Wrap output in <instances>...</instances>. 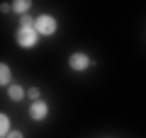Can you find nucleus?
<instances>
[{"label": "nucleus", "instance_id": "8", "mask_svg": "<svg viewBox=\"0 0 146 138\" xmlns=\"http://www.w3.org/2000/svg\"><path fill=\"white\" fill-rule=\"evenodd\" d=\"M29 7H32V3H29V0H15V3H12V10H15V12H20V15H25V12L29 10Z\"/></svg>", "mask_w": 146, "mask_h": 138}, {"label": "nucleus", "instance_id": "6", "mask_svg": "<svg viewBox=\"0 0 146 138\" xmlns=\"http://www.w3.org/2000/svg\"><path fill=\"white\" fill-rule=\"evenodd\" d=\"M10 131H12L10 128V116L7 114H0V138H5Z\"/></svg>", "mask_w": 146, "mask_h": 138}, {"label": "nucleus", "instance_id": "3", "mask_svg": "<svg viewBox=\"0 0 146 138\" xmlns=\"http://www.w3.org/2000/svg\"><path fill=\"white\" fill-rule=\"evenodd\" d=\"M68 66H71L76 73H83V70H88V68H90V58L85 56V53L78 51V53H73V56L68 58Z\"/></svg>", "mask_w": 146, "mask_h": 138}, {"label": "nucleus", "instance_id": "11", "mask_svg": "<svg viewBox=\"0 0 146 138\" xmlns=\"http://www.w3.org/2000/svg\"><path fill=\"white\" fill-rule=\"evenodd\" d=\"M5 138H22V133H20V131H10Z\"/></svg>", "mask_w": 146, "mask_h": 138}, {"label": "nucleus", "instance_id": "1", "mask_svg": "<svg viewBox=\"0 0 146 138\" xmlns=\"http://www.w3.org/2000/svg\"><path fill=\"white\" fill-rule=\"evenodd\" d=\"M34 29H36L39 36H54L56 29H58V24H56V20H54V15H39L34 20Z\"/></svg>", "mask_w": 146, "mask_h": 138}, {"label": "nucleus", "instance_id": "10", "mask_svg": "<svg viewBox=\"0 0 146 138\" xmlns=\"http://www.w3.org/2000/svg\"><path fill=\"white\" fill-rule=\"evenodd\" d=\"M39 95H42V92L36 90V87H32V90H27V97H32V102H39Z\"/></svg>", "mask_w": 146, "mask_h": 138}, {"label": "nucleus", "instance_id": "9", "mask_svg": "<svg viewBox=\"0 0 146 138\" xmlns=\"http://www.w3.org/2000/svg\"><path fill=\"white\" fill-rule=\"evenodd\" d=\"M20 27H25V29H34V17H32V15H22L20 17Z\"/></svg>", "mask_w": 146, "mask_h": 138}, {"label": "nucleus", "instance_id": "2", "mask_svg": "<svg viewBox=\"0 0 146 138\" xmlns=\"http://www.w3.org/2000/svg\"><path fill=\"white\" fill-rule=\"evenodd\" d=\"M36 41H39L36 29H25V27L17 29V44H20L22 49H32V46H36Z\"/></svg>", "mask_w": 146, "mask_h": 138}, {"label": "nucleus", "instance_id": "12", "mask_svg": "<svg viewBox=\"0 0 146 138\" xmlns=\"http://www.w3.org/2000/svg\"><path fill=\"white\" fill-rule=\"evenodd\" d=\"M0 10H3V12H10L12 5H10V3H3V5H0Z\"/></svg>", "mask_w": 146, "mask_h": 138}, {"label": "nucleus", "instance_id": "7", "mask_svg": "<svg viewBox=\"0 0 146 138\" xmlns=\"http://www.w3.org/2000/svg\"><path fill=\"white\" fill-rule=\"evenodd\" d=\"M10 66L7 63H0V85H10Z\"/></svg>", "mask_w": 146, "mask_h": 138}, {"label": "nucleus", "instance_id": "4", "mask_svg": "<svg viewBox=\"0 0 146 138\" xmlns=\"http://www.w3.org/2000/svg\"><path fill=\"white\" fill-rule=\"evenodd\" d=\"M46 114H49V104L46 102H32V107H29V116L34 119V121H42V119H46Z\"/></svg>", "mask_w": 146, "mask_h": 138}, {"label": "nucleus", "instance_id": "5", "mask_svg": "<svg viewBox=\"0 0 146 138\" xmlns=\"http://www.w3.org/2000/svg\"><path fill=\"white\" fill-rule=\"evenodd\" d=\"M25 95H27V90H22L20 85H10V87H7V97H10V99H15V102H20V99L25 97Z\"/></svg>", "mask_w": 146, "mask_h": 138}]
</instances>
